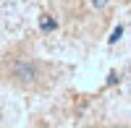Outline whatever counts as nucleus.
Returning <instances> with one entry per match:
<instances>
[{
    "mask_svg": "<svg viewBox=\"0 0 131 128\" xmlns=\"http://www.w3.org/2000/svg\"><path fill=\"white\" fill-rule=\"evenodd\" d=\"M55 26H58V21L52 18V16H42L39 18V29L42 31H55Z\"/></svg>",
    "mask_w": 131,
    "mask_h": 128,
    "instance_id": "nucleus-2",
    "label": "nucleus"
},
{
    "mask_svg": "<svg viewBox=\"0 0 131 128\" xmlns=\"http://www.w3.org/2000/svg\"><path fill=\"white\" fill-rule=\"evenodd\" d=\"M121 37H123V26H115V29H113V34H110V39H107V42H110V45H115V42L121 39Z\"/></svg>",
    "mask_w": 131,
    "mask_h": 128,
    "instance_id": "nucleus-3",
    "label": "nucleus"
},
{
    "mask_svg": "<svg viewBox=\"0 0 131 128\" xmlns=\"http://www.w3.org/2000/svg\"><path fill=\"white\" fill-rule=\"evenodd\" d=\"M126 79H128V86H131V66H128V71H126Z\"/></svg>",
    "mask_w": 131,
    "mask_h": 128,
    "instance_id": "nucleus-6",
    "label": "nucleus"
},
{
    "mask_svg": "<svg viewBox=\"0 0 131 128\" xmlns=\"http://www.w3.org/2000/svg\"><path fill=\"white\" fill-rule=\"evenodd\" d=\"M107 84H110V86H113V84H118V73H115V71L107 76Z\"/></svg>",
    "mask_w": 131,
    "mask_h": 128,
    "instance_id": "nucleus-5",
    "label": "nucleus"
},
{
    "mask_svg": "<svg viewBox=\"0 0 131 128\" xmlns=\"http://www.w3.org/2000/svg\"><path fill=\"white\" fill-rule=\"evenodd\" d=\"M13 76H16L18 81H24V84H31V81H37L39 71H37L34 63H29V60H18L16 66H13Z\"/></svg>",
    "mask_w": 131,
    "mask_h": 128,
    "instance_id": "nucleus-1",
    "label": "nucleus"
},
{
    "mask_svg": "<svg viewBox=\"0 0 131 128\" xmlns=\"http://www.w3.org/2000/svg\"><path fill=\"white\" fill-rule=\"evenodd\" d=\"M92 3V8H97V10H105L107 8V0H89Z\"/></svg>",
    "mask_w": 131,
    "mask_h": 128,
    "instance_id": "nucleus-4",
    "label": "nucleus"
}]
</instances>
